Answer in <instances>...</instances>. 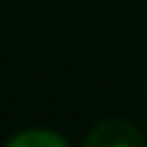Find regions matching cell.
<instances>
[{
	"label": "cell",
	"instance_id": "obj_2",
	"mask_svg": "<svg viewBox=\"0 0 147 147\" xmlns=\"http://www.w3.org/2000/svg\"><path fill=\"white\" fill-rule=\"evenodd\" d=\"M5 147H67V140L52 129H28L16 134Z\"/></svg>",
	"mask_w": 147,
	"mask_h": 147
},
{
	"label": "cell",
	"instance_id": "obj_1",
	"mask_svg": "<svg viewBox=\"0 0 147 147\" xmlns=\"http://www.w3.org/2000/svg\"><path fill=\"white\" fill-rule=\"evenodd\" d=\"M83 147H145L140 129L124 119H109L90 129Z\"/></svg>",
	"mask_w": 147,
	"mask_h": 147
}]
</instances>
